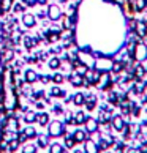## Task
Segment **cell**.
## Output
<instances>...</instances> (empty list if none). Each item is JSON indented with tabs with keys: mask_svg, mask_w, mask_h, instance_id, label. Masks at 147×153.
Segmentation results:
<instances>
[{
	"mask_svg": "<svg viewBox=\"0 0 147 153\" xmlns=\"http://www.w3.org/2000/svg\"><path fill=\"white\" fill-rule=\"evenodd\" d=\"M2 88L5 90V95H3L5 109H7V111H13L16 107V95H14L13 82H11V73H10V70H7V71H5V74H3Z\"/></svg>",
	"mask_w": 147,
	"mask_h": 153,
	"instance_id": "obj_1",
	"label": "cell"
},
{
	"mask_svg": "<svg viewBox=\"0 0 147 153\" xmlns=\"http://www.w3.org/2000/svg\"><path fill=\"white\" fill-rule=\"evenodd\" d=\"M65 133V125L60 120H52L48 123V136L49 137H60Z\"/></svg>",
	"mask_w": 147,
	"mask_h": 153,
	"instance_id": "obj_2",
	"label": "cell"
},
{
	"mask_svg": "<svg viewBox=\"0 0 147 153\" xmlns=\"http://www.w3.org/2000/svg\"><path fill=\"white\" fill-rule=\"evenodd\" d=\"M93 68L100 73H108L114 68V62L109 57H101V59H95V65Z\"/></svg>",
	"mask_w": 147,
	"mask_h": 153,
	"instance_id": "obj_3",
	"label": "cell"
},
{
	"mask_svg": "<svg viewBox=\"0 0 147 153\" xmlns=\"http://www.w3.org/2000/svg\"><path fill=\"white\" fill-rule=\"evenodd\" d=\"M133 55H134V59H136V62H146L147 60V46H146V43L143 41H139L136 43V46H134V51H133Z\"/></svg>",
	"mask_w": 147,
	"mask_h": 153,
	"instance_id": "obj_4",
	"label": "cell"
},
{
	"mask_svg": "<svg viewBox=\"0 0 147 153\" xmlns=\"http://www.w3.org/2000/svg\"><path fill=\"white\" fill-rule=\"evenodd\" d=\"M78 59L81 62V65H84L86 68H93L95 65V57L92 54H87V52H79L78 54Z\"/></svg>",
	"mask_w": 147,
	"mask_h": 153,
	"instance_id": "obj_5",
	"label": "cell"
},
{
	"mask_svg": "<svg viewBox=\"0 0 147 153\" xmlns=\"http://www.w3.org/2000/svg\"><path fill=\"white\" fill-rule=\"evenodd\" d=\"M48 18L51 19V21H59L60 18H62V10H60V7L59 5H55V3H51L49 7H48Z\"/></svg>",
	"mask_w": 147,
	"mask_h": 153,
	"instance_id": "obj_6",
	"label": "cell"
},
{
	"mask_svg": "<svg viewBox=\"0 0 147 153\" xmlns=\"http://www.w3.org/2000/svg\"><path fill=\"white\" fill-rule=\"evenodd\" d=\"M3 129H7V131H11V133H18V131H19L18 118H16V117H8V120H7V123H5Z\"/></svg>",
	"mask_w": 147,
	"mask_h": 153,
	"instance_id": "obj_7",
	"label": "cell"
},
{
	"mask_svg": "<svg viewBox=\"0 0 147 153\" xmlns=\"http://www.w3.org/2000/svg\"><path fill=\"white\" fill-rule=\"evenodd\" d=\"M86 131L87 133H97L98 131V120H95V118H92V117H87L86 118Z\"/></svg>",
	"mask_w": 147,
	"mask_h": 153,
	"instance_id": "obj_8",
	"label": "cell"
},
{
	"mask_svg": "<svg viewBox=\"0 0 147 153\" xmlns=\"http://www.w3.org/2000/svg\"><path fill=\"white\" fill-rule=\"evenodd\" d=\"M84 153H98L100 152V149H98V145L95 144V140H92V139H86L84 140V150H82Z\"/></svg>",
	"mask_w": 147,
	"mask_h": 153,
	"instance_id": "obj_9",
	"label": "cell"
},
{
	"mask_svg": "<svg viewBox=\"0 0 147 153\" xmlns=\"http://www.w3.org/2000/svg\"><path fill=\"white\" fill-rule=\"evenodd\" d=\"M21 21H22V24H24L27 29H32V27H35V24H37L35 16L30 14V13H24V14H22V18H21Z\"/></svg>",
	"mask_w": 147,
	"mask_h": 153,
	"instance_id": "obj_10",
	"label": "cell"
},
{
	"mask_svg": "<svg viewBox=\"0 0 147 153\" xmlns=\"http://www.w3.org/2000/svg\"><path fill=\"white\" fill-rule=\"evenodd\" d=\"M37 79H38V73H37L35 70H32V68L25 70V73H24V81H25L27 84H33Z\"/></svg>",
	"mask_w": 147,
	"mask_h": 153,
	"instance_id": "obj_11",
	"label": "cell"
},
{
	"mask_svg": "<svg viewBox=\"0 0 147 153\" xmlns=\"http://www.w3.org/2000/svg\"><path fill=\"white\" fill-rule=\"evenodd\" d=\"M112 126H114V129H117V131H123V128H125V120H123V117L122 115L112 117Z\"/></svg>",
	"mask_w": 147,
	"mask_h": 153,
	"instance_id": "obj_12",
	"label": "cell"
},
{
	"mask_svg": "<svg viewBox=\"0 0 147 153\" xmlns=\"http://www.w3.org/2000/svg\"><path fill=\"white\" fill-rule=\"evenodd\" d=\"M73 139H75V142H84L87 139V131L86 129H76L73 133Z\"/></svg>",
	"mask_w": 147,
	"mask_h": 153,
	"instance_id": "obj_13",
	"label": "cell"
},
{
	"mask_svg": "<svg viewBox=\"0 0 147 153\" xmlns=\"http://www.w3.org/2000/svg\"><path fill=\"white\" fill-rule=\"evenodd\" d=\"M49 136H44V134H40L38 139H37V145L41 147V149H46V147L49 145Z\"/></svg>",
	"mask_w": 147,
	"mask_h": 153,
	"instance_id": "obj_14",
	"label": "cell"
},
{
	"mask_svg": "<svg viewBox=\"0 0 147 153\" xmlns=\"http://www.w3.org/2000/svg\"><path fill=\"white\" fill-rule=\"evenodd\" d=\"M37 122L41 125V126H48V123H49V115L46 114V112H41V114L37 115Z\"/></svg>",
	"mask_w": 147,
	"mask_h": 153,
	"instance_id": "obj_15",
	"label": "cell"
},
{
	"mask_svg": "<svg viewBox=\"0 0 147 153\" xmlns=\"http://www.w3.org/2000/svg\"><path fill=\"white\" fill-rule=\"evenodd\" d=\"M86 114H84L82 111H78L76 114H75V118H73V123H76V125H82L84 122H86Z\"/></svg>",
	"mask_w": 147,
	"mask_h": 153,
	"instance_id": "obj_16",
	"label": "cell"
},
{
	"mask_svg": "<svg viewBox=\"0 0 147 153\" xmlns=\"http://www.w3.org/2000/svg\"><path fill=\"white\" fill-rule=\"evenodd\" d=\"M49 153H65V147L59 142H54L49 147Z\"/></svg>",
	"mask_w": 147,
	"mask_h": 153,
	"instance_id": "obj_17",
	"label": "cell"
},
{
	"mask_svg": "<svg viewBox=\"0 0 147 153\" xmlns=\"http://www.w3.org/2000/svg\"><path fill=\"white\" fill-rule=\"evenodd\" d=\"M84 104L87 106V109H89V111H92L93 107H95V104H97V98H95L93 95H90L89 98H87L86 101H84Z\"/></svg>",
	"mask_w": 147,
	"mask_h": 153,
	"instance_id": "obj_18",
	"label": "cell"
},
{
	"mask_svg": "<svg viewBox=\"0 0 147 153\" xmlns=\"http://www.w3.org/2000/svg\"><path fill=\"white\" fill-rule=\"evenodd\" d=\"M136 32L139 33V36H144L146 33H147V25H146V22H138L136 24Z\"/></svg>",
	"mask_w": 147,
	"mask_h": 153,
	"instance_id": "obj_19",
	"label": "cell"
},
{
	"mask_svg": "<svg viewBox=\"0 0 147 153\" xmlns=\"http://www.w3.org/2000/svg\"><path fill=\"white\" fill-rule=\"evenodd\" d=\"M73 101H75V104H76V106H82V104H84V101H86V96H84L82 93H79V92H78L75 96H73Z\"/></svg>",
	"mask_w": 147,
	"mask_h": 153,
	"instance_id": "obj_20",
	"label": "cell"
},
{
	"mask_svg": "<svg viewBox=\"0 0 147 153\" xmlns=\"http://www.w3.org/2000/svg\"><path fill=\"white\" fill-rule=\"evenodd\" d=\"M24 120L27 123H33V122L37 120V114H35V112H32V111H27L25 114H24Z\"/></svg>",
	"mask_w": 147,
	"mask_h": 153,
	"instance_id": "obj_21",
	"label": "cell"
},
{
	"mask_svg": "<svg viewBox=\"0 0 147 153\" xmlns=\"http://www.w3.org/2000/svg\"><path fill=\"white\" fill-rule=\"evenodd\" d=\"M22 153H37V145L35 144H25L22 147Z\"/></svg>",
	"mask_w": 147,
	"mask_h": 153,
	"instance_id": "obj_22",
	"label": "cell"
},
{
	"mask_svg": "<svg viewBox=\"0 0 147 153\" xmlns=\"http://www.w3.org/2000/svg\"><path fill=\"white\" fill-rule=\"evenodd\" d=\"M48 66L51 68V70H57V68L60 66V60L57 57H52V59L48 62Z\"/></svg>",
	"mask_w": 147,
	"mask_h": 153,
	"instance_id": "obj_23",
	"label": "cell"
},
{
	"mask_svg": "<svg viewBox=\"0 0 147 153\" xmlns=\"http://www.w3.org/2000/svg\"><path fill=\"white\" fill-rule=\"evenodd\" d=\"M75 139H73V136H66V137H65V147H66V149H73V147H75Z\"/></svg>",
	"mask_w": 147,
	"mask_h": 153,
	"instance_id": "obj_24",
	"label": "cell"
},
{
	"mask_svg": "<svg viewBox=\"0 0 147 153\" xmlns=\"http://www.w3.org/2000/svg\"><path fill=\"white\" fill-rule=\"evenodd\" d=\"M51 79H52L55 84H62V82L65 81V76H63V74H60V73H55V74L51 77Z\"/></svg>",
	"mask_w": 147,
	"mask_h": 153,
	"instance_id": "obj_25",
	"label": "cell"
},
{
	"mask_svg": "<svg viewBox=\"0 0 147 153\" xmlns=\"http://www.w3.org/2000/svg\"><path fill=\"white\" fill-rule=\"evenodd\" d=\"M87 71H89V68H86L84 65H78V66H76V74H79V76L86 74Z\"/></svg>",
	"mask_w": 147,
	"mask_h": 153,
	"instance_id": "obj_26",
	"label": "cell"
},
{
	"mask_svg": "<svg viewBox=\"0 0 147 153\" xmlns=\"http://www.w3.org/2000/svg\"><path fill=\"white\" fill-rule=\"evenodd\" d=\"M71 82H73V85H78V87H79V85H82V77L79 76V74H76V76L73 74V79H71Z\"/></svg>",
	"mask_w": 147,
	"mask_h": 153,
	"instance_id": "obj_27",
	"label": "cell"
},
{
	"mask_svg": "<svg viewBox=\"0 0 147 153\" xmlns=\"http://www.w3.org/2000/svg\"><path fill=\"white\" fill-rule=\"evenodd\" d=\"M51 95H52V96H63L65 92L62 88H59V87H54L52 90H51Z\"/></svg>",
	"mask_w": 147,
	"mask_h": 153,
	"instance_id": "obj_28",
	"label": "cell"
},
{
	"mask_svg": "<svg viewBox=\"0 0 147 153\" xmlns=\"http://www.w3.org/2000/svg\"><path fill=\"white\" fill-rule=\"evenodd\" d=\"M18 147H19V140H18V137H16V139H13V140L10 142L8 150H10V152H14L16 149H18Z\"/></svg>",
	"mask_w": 147,
	"mask_h": 153,
	"instance_id": "obj_29",
	"label": "cell"
},
{
	"mask_svg": "<svg viewBox=\"0 0 147 153\" xmlns=\"http://www.w3.org/2000/svg\"><path fill=\"white\" fill-rule=\"evenodd\" d=\"M136 74H138V76H143V74H144V68H143V66H138V68H136Z\"/></svg>",
	"mask_w": 147,
	"mask_h": 153,
	"instance_id": "obj_30",
	"label": "cell"
},
{
	"mask_svg": "<svg viewBox=\"0 0 147 153\" xmlns=\"http://www.w3.org/2000/svg\"><path fill=\"white\" fill-rule=\"evenodd\" d=\"M25 41H27V43H24V44H25L27 48H32V46H33V43H32V38H27Z\"/></svg>",
	"mask_w": 147,
	"mask_h": 153,
	"instance_id": "obj_31",
	"label": "cell"
},
{
	"mask_svg": "<svg viewBox=\"0 0 147 153\" xmlns=\"http://www.w3.org/2000/svg\"><path fill=\"white\" fill-rule=\"evenodd\" d=\"M73 153H84V152H82V150H78V149H76V150L73 152Z\"/></svg>",
	"mask_w": 147,
	"mask_h": 153,
	"instance_id": "obj_32",
	"label": "cell"
},
{
	"mask_svg": "<svg viewBox=\"0 0 147 153\" xmlns=\"http://www.w3.org/2000/svg\"><path fill=\"white\" fill-rule=\"evenodd\" d=\"M0 74H2V62H0Z\"/></svg>",
	"mask_w": 147,
	"mask_h": 153,
	"instance_id": "obj_33",
	"label": "cell"
}]
</instances>
